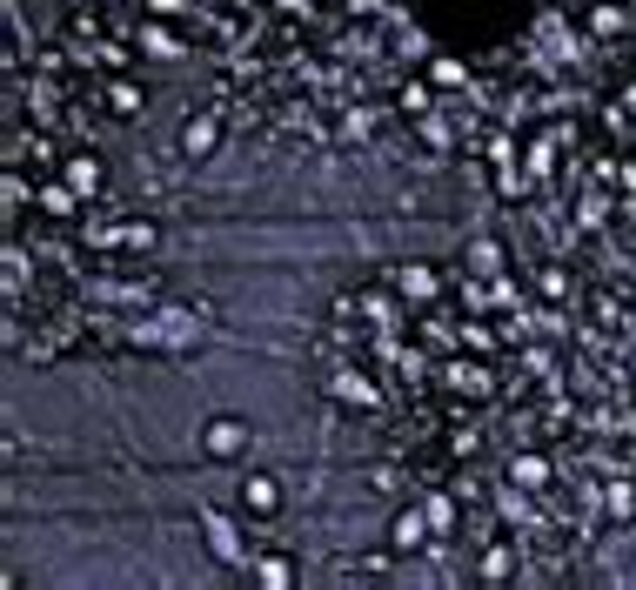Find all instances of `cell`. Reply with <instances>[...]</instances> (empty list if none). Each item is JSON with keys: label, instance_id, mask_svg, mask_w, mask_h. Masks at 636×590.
I'll use <instances>...</instances> for the list:
<instances>
[{"label": "cell", "instance_id": "obj_1", "mask_svg": "<svg viewBox=\"0 0 636 590\" xmlns=\"http://www.w3.org/2000/svg\"><path fill=\"white\" fill-rule=\"evenodd\" d=\"M248 450H255V423H248V416H208V423H201V456L242 463Z\"/></svg>", "mask_w": 636, "mask_h": 590}, {"label": "cell", "instance_id": "obj_2", "mask_svg": "<svg viewBox=\"0 0 636 590\" xmlns=\"http://www.w3.org/2000/svg\"><path fill=\"white\" fill-rule=\"evenodd\" d=\"M235 503H242V517H255V523H268V517H282V483L275 477H242V490H235Z\"/></svg>", "mask_w": 636, "mask_h": 590}, {"label": "cell", "instance_id": "obj_3", "mask_svg": "<svg viewBox=\"0 0 636 590\" xmlns=\"http://www.w3.org/2000/svg\"><path fill=\"white\" fill-rule=\"evenodd\" d=\"M215 141H221V121H215V114H188V128H181V155H188V161H208V155H215Z\"/></svg>", "mask_w": 636, "mask_h": 590}, {"label": "cell", "instance_id": "obj_4", "mask_svg": "<svg viewBox=\"0 0 636 590\" xmlns=\"http://www.w3.org/2000/svg\"><path fill=\"white\" fill-rule=\"evenodd\" d=\"M201 523H208V544H215V557H221V564H248L242 537L228 530V517H221V510H201Z\"/></svg>", "mask_w": 636, "mask_h": 590}, {"label": "cell", "instance_id": "obj_5", "mask_svg": "<svg viewBox=\"0 0 636 590\" xmlns=\"http://www.w3.org/2000/svg\"><path fill=\"white\" fill-rule=\"evenodd\" d=\"M61 182L74 188V195H101V161H94V155H67L61 161Z\"/></svg>", "mask_w": 636, "mask_h": 590}, {"label": "cell", "instance_id": "obj_6", "mask_svg": "<svg viewBox=\"0 0 636 590\" xmlns=\"http://www.w3.org/2000/svg\"><path fill=\"white\" fill-rule=\"evenodd\" d=\"M429 530H436V523H429V510H402V517H395V530H389V544H395V550H422V537H429Z\"/></svg>", "mask_w": 636, "mask_h": 590}, {"label": "cell", "instance_id": "obj_7", "mask_svg": "<svg viewBox=\"0 0 636 590\" xmlns=\"http://www.w3.org/2000/svg\"><path fill=\"white\" fill-rule=\"evenodd\" d=\"M329 396H335V403H375V389H369L362 369H342V376L329 383Z\"/></svg>", "mask_w": 636, "mask_h": 590}, {"label": "cell", "instance_id": "obj_8", "mask_svg": "<svg viewBox=\"0 0 636 590\" xmlns=\"http://www.w3.org/2000/svg\"><path fill=\"white\" fill-rule=\"evenodd\" d=\"M442 383H449V389H469V396H483L489 376H483L476 363H449V369H442Z\"/></svg>", "mask_w": 636, "mask_h": 590}, {"label": "cell", "instance_id": "obj_9", "mask_svg": "<svg viewBox=\"0 0 636 590\" xmlns=\"http://www.w3.org/2000/svg\"><path fill=\"white\" fill-rule=\"evenodd\" d=\"M108 108L121 114V121H128V114H141V88H134V81H114V88H108Z\"/></svg>", "mask_w": 636, "mask_h": 590}, {"label": "cell", "instance_id": "obj_10", "mask_svg": "<svg viewBox=\"0 0 636 590\" xmlns=\"http://www.w3.org/2000/svg\"><path fill=\"white\" fill-rule=\"evenodd\" d=\"M121 249H154V222H128L121 228Z\"/></svg>", "mask_w": 636, "mask_h": 590}, {"label": "cell", "instance_id": "obj_11", "mask_svg": "<svg viewBox=\"0 0 636 590\" xmlns=\"http://www.w3.org/2000/svg\"><path fill=\"white\" fill-rule=\"evenodd\" d=\"M636 510V483H610V517H630Z\"/></svg>", "mask_w": 636, "mask_h": 590}, {"label": "cell", "instance_id": "obj_12", "mask_svg": "<svg viewBox=\"0 0 636 590\" xmlns=\"http://www.w3.org/2000/svg\"><path fill=\"white\" fill-rule=\"evenodd\" d=\"M543 295H549V302H563V295H576V282L563 269H543Z\"/></svg>", "mask_w": 636, "mask_h": 590}, {"label": "cell", "instance_id": "obj_13", "mask_svg": "<svg viewBox=\"0 0 636 590\" xmlns=\"http://www.w3.org/2000/svg\"><path fill=\"white\" fill-rule=\"evenodd\" d=\"M516 570V557H509L503 544H489V557H483V577H509Z\"/></svg>", "mask_w": 636, "mask_h": 590}, {"label": "cell", "instance_id": "obj_14", "mask_svg": "<svg viewBox=\"0 0 636 590\" xmlns=\"http://www.w3.org/2000/svg\"><path fill=\"white\" fill-rule=\"evenodd\" d=\"M429 523H436V530H456V503L436 497V503H429Z\"/></svg>", "mask_w": 636, "mask_h": 590}, {"label": "cell", "instance_id": "obj_15", "mask_svg": "<svg viewBox=\"0 0 636 590\" xmlns=\"http://www.w3.org/2000/svg\"><path fill=\"white\" fill-rule=\"evenodd\" d=\"M436 282H429V269H402V295H429Z\"/></svg>", "mask_w": 636, "mask_h": 590}]
</instances>
